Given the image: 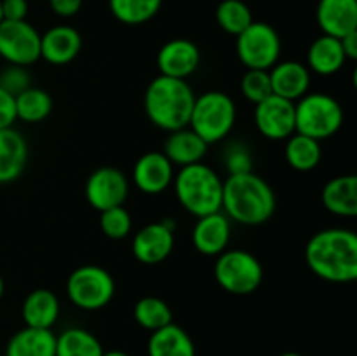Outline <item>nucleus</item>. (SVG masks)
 <instances>
[{"label": "nucleus", "mask_w": 357, "mask_h": 356, "mask_svg": "<svg viewBox=\"0 0 357 356\" xmlns=\"http://www.w3.org/2000/svg\"><path fill=\"white\" fill-rule=\"evenodd\" d=\"M16 103V119L28 122V124H37L45 121L52 112V98L51 94L40 87H28L21 91L17 96H14Z\"/></svg>", "instance_id": "obj_29"}, {"label": "nucleus", "mask_w": 357, "mask_h": 356, "mask_svg": "<svg viewBox=\"0 0 357 356\" xmlns=\"http://www.w3.org/2000/svg\"><path fill=\"white\" fill-rule=\"evenodd\" d=\"M253 119L261 136L272 142H282L295 133V103L271 94L255 105Z\"/></svg>", "instance_id": "obj_13"}, {"label": "nucleus", "mask_w": 357, "mask_h": 356, "mask_svg": "<svg viewBox=\"0 0 357 356\" xmlns=\"http://www.w3.org/2000/svg\"><path fill=\"white\" fill-rule=\"evenodd\" d=\"M268 75H271L272 94L275 96L295 103L309 93L310 70L303 63L295 61V59L278 61L268 70Z\"/></svg>", "instance_id": "obj_18"}, {"label": "nucleus", "mask_w": 357, "mask_h": 356, "mask_svg": "<svg viewBox=\"0 0 357 356\" xmlns=\"http://www.w3.org/2000/svg\"><path fill=\"white\" fill-rule=\"evenodd\" d=\"M342 49H344V54L347 59H357V30L351 31L345 37L340 38Z\"/></svg>", "instance_id": "obj_40"}, {"label": "nucleus", "mask_w": 357, "mask_h": 356, "mask_svg": "<svg viewBox=\"0 0 357 356\" xmlns=\"http://www.w3.org/2000/svg\"><path fill=\"white\" fill-rule=\"evenodd\" d=\"M112 14L124 24H143L160 10L162 0H108Z\"/></svg>", "instance_id": "obj_31"}, {"label": "nucleus", "mask_w": 357, "mask_h": 356, "mask_svg": "<svg viewBox=\"0 0 357 356\" xmlns=\"http://www.w3.org/2000/svg\"><path fill=\"white\" fill-rule=\"evenodd\" d=\"M223 163H225L229 175H241L253 171V156H251L250 149L241 142H234L227 147Z\"/></svg>", "instance_id": "obj_35"}, {"label": "nucleus", "mask_w": 357, "mask_h": 356, "mask_svg": "<svg viewBox=\"0 0 357 356\" xmlns=\"http://www.w3.org/2000/svg\"><path fill=\"white\" fill-rule=\"evenodd\" d=\"M208 143L187 126L167 135L162 154L171 161L173 166L183 168L188 164L202 163L208 154Z\"/></svg>", "instance_id": "obj_20"}, {"label": "nucleus", "mask_w": 357, "mask_h": 356, "mask_svg": "<svg viewBox=\"0 0 357 356\" xmlns=\"http://www.w3.org/2000/svg\"><path fill=\"white\" fill-rule=\"evenodd\" d=\"M103 356H129L128 353L117 351V349H112V351H105Z\"/></svg>", "instance_id": "obj_41"}, {"label": "nucleus", "mask_w": 357, "mask_h": 356, "mask_svg": "<svg viewBox=\"0 0 357 356\" xmlns=\"http://www.w3.org/2000/svg\"><path fill=\"white\" fill-rule=\"evenodd\" d=\"M232 236V223L225 213L220 212L199 216L192 230V243L201 255L218 257L229 248Z\"/></svg>", "instance_id": "obj_15"}, {"label": "nucleus", "mask_w": 357, "mask_h": 356, "mask_svg": "<svg viewBox=\"0 0 357 356\" xmlns=\"http://www.w3.org/2000/svg\"><path fill=\"white\" fill-rule=\"evenodd\" d=\"M0 87L10 93L13 96H17L21 91L30 87V75H28L24 66L9 65L6 70L0 72Z\"/></svg>", "instance_id": "obj_36"}, {"label": "nucleus", "mask_w": 357, "mask_h": 356, "mask_svg": "<svg viewBox=\"0 0 357 356\" xmlns=\"http://www.w3.org/2000/svg\"><path fill=\"white\" fill-rule=\"evenodd\" d=\"M347 58L342 49L340 38L321 35L310 44L307 51V68L316 72L317 75H335L344 68Z\"/></svg>", "instance_id": "obj_24"}, {"label": "nucleus", "mask_w": 357, "mask_h": 356, "mask_svg": "<svg viewBox=\"0 0 357 356\" xmlns=\"http://www.w3.org/2000/svg\"><path fill=\"white\" fill-rule=\"evenodd\" d=\"M6 356H56V335L52 330L24 327L9 339Z\"/></svg>", "instance_id": "obj_26"}, {"label": "nucleus", "mask_w": 357, "mask_h": 356, "mask_svg": "<svg viewBox=\"0 0 357 356\" xmlns=\"http://www.w3.org/2000/svg\"><path fill=\"white\" fill-rule=\"evenodd\" d=\"M194 101L195 93L187 80L157 75L146 86L143 107L153 126L171 133L187 128Z\"/></svg>", "instance_id": "obj_3"}, {"label": "nucleus", "mask_w": 357, "mask_h": 356, "mask_svg": "<svg viewBox=\"0 0 357 356\" xmlns=\"http://www.w3.org/2000/svg\"><path fill=\"white\" fill-rule=\"evenodd\" d=\"M82 49V35L68 24L52 27L40 35V58L56 66L68 65Z\"/></svg>", "instance_id": "obj_17"}, {"label": "nucleus", "mask_w": 357, "mask_h": 356, "mask_svg": "<svg viewBox=\"0 0 357 356\" xmlns=\"http://www.w3.org/2000/svg\"><path fill=\"white\" fill-rule=\"evenodd\" d=\"M310 271L328 283L345 285L357 279V234L331 227L314 234L305 246Z\"/></svg>", "instance_id": "obj_1"}, {"label": "nucleus", "mask_w": 357, "mask_h": 356, "mask_svg": "<svg viewBox=\"0 0 357 356\" xmlns=\"http://www.w3.org/2000/svg\"><path fill=\"white\" fill-rule=\"evenodd\" d=\"M0 58L9 65L30 66L40 59V34L33 24L23 21L0 23Z\"/></svg>", "instance_id": "obj_10"}, {"label": "nucleus", "mask_w": 357, "mask_h": 356, "mask_svg": "<svg viewBox=\"0 0 357 356\" xmlns=\"http://www.w3.org/2000/svg\"><path fill=\"white\" fill-rule=\"evenodd\" d=\"M216 23L229 35H239L253 23V14L243 0H222L216 7Z\"/></svg>", "instance_id": "obj_32"}, {"label": "nucleus", "mask_w": 357, "mask_h": 356, "mask_svg": "<svg viewBox=\"0 0 357 356\" xmlns=\"http://www.w3.org/2000/svg\"><path fill=\"white\" fill-rule=\"evenodd\" d=\"M215 279L227 293L250 295L264 281V265L246 250H225L215 262Z\"/></svg>", "instance_id": "obj_7"}, {"label": "nucleus", "mask_w": 357, "mask_h": 356, "mask_svg": "<svg viewBox=\"0 0 357 356\" xmlns=\"http://www.w3.org/2000/svg\"><path fill=\"white\" fill-rule=\"evenodd\" d=\"M176 223L171 218L146 223L132 237V255L139 264L157 265L166 260L174 248Z\"/></svg>", "instance_id": "obj_12"}, {"label": "nucleus", "mask_w": 357, "mask_h": 356, "mask_svg": "<svg viewBox=\"0 0 357 356\" xmlns=\"http://www.w3.org/2000/svg\"><path fill=\"white\" fill-rule=\"evenodd\" d=\"M279 356H303V355H300V353H295V351H288V353H282V355Z\"/></svg>", "instance_id": "obj_43"}, {"label": "nucleus", "mask_w": 357, "mask_h": 356, "mask_svg": "<svg viewBox=\"0 0 357 356\" xmlns=\"http://www.w3.org/2000/svg\"><path fill=\"white\" fill-rule=\"evenodd\" d=\"M146 353L149 356H195V344L187 330L169 323L150 332Z\"/></svg>", "instance_id": "obj_25"}, {"label": "nucleus", "mask_w": 357, "mask_h": 356, "mask_svg": "<svg viewBox=\"0 0 357 356\" xmlns=\"http://www.w3.org/2000/svg\"><path fill=\"white\" fill-rule=\"evenodd\" d=\"M278 199L274 188L265 178L253 173L229 175L223 181L222 212L230 222L241 225H261L275 213Z\"/></svg>", "instance_id": "obj_2"}, {"label": "nucleus", "mask_w": 357, "mask_h": 356, "mask_svg": "<svg viewBox=\"0 0 357 356\" xmlns=\"http://www.w3.org/2000/svg\"><path fill=\"white\" fill-rule=\"evenodd\" d=\"M3 292H6V283H3L2 274H0V299L3 297Z\"/></svg>", "instance_id": "obj_42"}, {"label": "nucleus", "mask_w": 357, "mask_h": 356, "mask_svg": "<svg viewBox=\"0 0 357 356\" xmlns=\"http://www.w3.org/2000/svg\"><path fill=\"white\" fill-rule=\"evenodd\" d=\"M173 181L178 202L190 215L199 218L222 209L223 180L208 164L195 163L180 168Z\"/></svg>", "instance_id": "obj_4"}, {"label": "nucleus", "mask_w": 357, "mask_h": 356, "mask_svg": "<svg viewBox=\"0 0 357 356\" xmlns=\"http://www.w3.org/2000/svg\"><path fill=\"white\" fill-rule=\"evenodd\" d=\"M84 192L89 206L98 212L124 206L129 194L128 177L114 166L98 168L87 178Z\"/></svg>", "instance_id": "obj_11"}, {"label": "nucleus", "mask_w": 357, "mask_h": 356, "mask_svg": "<svg viewBox=\"0 0 357 356\" xmlns=\"http://www.w3.org/2000/svg\"><path fill=\"white\" fill-rule=\"evenodd\" d=\"M100 229L108 239H124L132 230V218L124 206L100 212Z\"/></svg>", "instance_id": "obj_33"}, {"label": "nucleus", "mask_w": 357, "mask_h": 356, "mask_svg": "<svg viewBox=\"0 0 357 356\" xmlns=\"http://www.w3.org/2000/svg\"><path fill=\"white\" fill-rule=\"evenodd\" d=\"M16 103L14 96L7 93L3 87H0V129L13 128L16 122Z\"/></svg>", "instance_id": "obj_37"}, {"label": "nucleus", "mask_w": 357, "mask_h": 356, "mask_svg": "<svg viewBox=\"0 0 357 356\" xmlns=\"http://www.w3.org/2000/svg\"><path fill=\"white\" fill-rule=\"evenodd\" d=\"M52 13L61 17H72L82 9V0H49Z\"/></svg>", "instance_id": "obj_39"}, {"label": "nucleus", "mask_w": 357, "mask_h": 356, "mask_svg": "<svg viewBox=\"0 0 357 356\" xmlns=\"http://www.w3.org/2000/svg\"><path fill=\"white\" fill-rule=\"evenodd\" d=\"M281 37L272 24L253 21L236 38L237 58L251 70H271L281 56Z\"/></svg>", "instance_id": "obj_9"}, {"label": "nucleus", "mask_w": 357, "mask_h": 356, "mask_svg": "<svg viewBox=\"0 0 357 356\" xmlns=\"http://www.w3.org/2000/svg\"><path fill=\"white\" fill-rule=\"evenodd\" d=\"M132 318L142 328L155 332L166 325L173 323V311L169 304L160 297H142L132 307Z\"/></svg>", "instance_id": "obj_30"}, {"label": "nucleus", "mask_w": 357, "mask_h": 356, "mask_svg": "<svg viewBox=\"0 0 357 356\" xmlns=\"http://www.w3.org/2000/svg\"><path fill=\"white\" fill-rule=\"evenodd\" d=\"M24 327L52 330L59 318V300L47 288H35L24 297L21 306Z\"/></svg>", "instance_id": "obj_23"}, {"label": "nucleus", "mask_w": 357, "mask_h": 356, "mask_svg": "<svg viewBox=\"0 0 357 356\" xmlns=\"http://www.w3.org/2000/svg\"><path fill=\"white\" fill-rule=\"evenodd\" d=\"M236 101L223 91H208L195 96L188 128L208 145L222 142L236 126Z\"/></svg>", "instance_id": "obj_5"}, {"label": "nucleus", "mask_w": 357, "mask_h": 356, "mask_svg": "<svg viewBox=\"0 0 357 356\" xmlns=\"http://www.w3.org/2000/svg\"><path fill=\"white\" fill-rule=\"evenodd\" d=\"M100 339L86 328L72 327L56 335V356H103Z\"/></svg>", "instance_id": "obj_28"}, {"label": "nucleus", "mask_w": 357, "mask_h": 356, "mask_svg": "<svg viewBox=\"0 0 357 356\" xmlns=\"http://www.w3.org/2000/svg\"><path fill=\"white\" fill-rule=\"evenodd\" d=\"M28 2L26 0H2L3 21H23L26 20Z\"/></svg>", "instance_id": "obj_38"}, {"label": "nucleus", "mask_w": 357, "mask_h": 356, "mask_svg": "<svg viewBox=\"0 0 357 356\" xmlns=\"http://www.w3.org/2000/svg\"><path fill=\"white\" fill-rule=\"evenodd\" d=\"M241 93L251 103H260L265 98L272 94L271 75L268 70H251L248 68L246 73L241 79Z\"/></svg>", "instance_id": "obj_34"}, {"label": "nucleus", "mask_w": 357, "mask_h": 356, "mask_svg": "<svg viewBox=\"0 0 357 356\" xmlns=\"http://www.w3.org/2000/svg\"><path fill=\"white\" fill-rule=\"evenodd\" d=\"M174 178V166L159 150H152L139 157L132 168V181L143 194H162Z\"/></svg>", "instance_id": "obj_16"}, {"label": "nucleus", "mask_w": 357, "mask_h": 356, "mask_svg": "<svg viewBox=\"0 0 357 356\" xmlns=\"http://www.w3.org/2000/svg\"><path fill=\"white\" fill-rule=\"evenodd\" d=\"M316 20L323 35L345 37L357 30V0H319Z\"/></svg>", "instance_id": "obj_19"}, {"label": "nucleus", "mask_w": 357, "mask_h": 356, "mask_svg": "<svg viewBox=\"0 0 357 356\" xmlns=\"http://www.w3.org/2000/svg\"><path fill=\"white\" fill-rule=\"evenodd\" d=\"M284 157L293 170L302 171V173L316 170L323 157L321 142L310 138V136L300 135V133H293L286 140Z\"/></svg>", "instance_id": "obj_27"}, {"label": "nucleus", "mask_w": 357, "mask_h": 356, "mask_svg": "<svg viewBox=\"0 0 357 356\" xmlns=\"http://www.w3.org/2000/svg\"><path fill=\"white\" fill-rule=\"evenodd\" d=\"M344 126V108L326 93H307L295 103V133L323 142Z\"/></svg>", "instance_id": "obj_6"}, {"label": "nucleus", "mask_w": 357, "mask_h": 356, "mask_svg": "<svg viewBox=\"0 0 357 356\" xmlns=\"http://www.w3.org/2000/svg\"><path fill=\"white\" fill-rule=\"evenodd\" d=\"M3 21V17H2V0H0V23H2Z\"/></svg>", "instance_id": "obj_44"}, {"label": "nucleus", "mask_w": 357, "mask_h": 356, "mask_svg": "<svg viewBox=\"0 0 357 356\" xmlns=\"http://www.w3.org/2000/svg\"><path fill=\"white\" fill-rule=\"evenodd\" d=\"M28 163V143L14 128L0 129V184H10L23 175Z\"/></svg>", "instance_id": "obj_21"}, {"label": "nucleus", "mask_w": 357, "mask_h": 356, "mask_svg": "<svg viewBox=\"0 0 357 356\" xmlns=\"http://www.w3.org/2000/svg\"><path fill=\"white\" fill-rule=\"evenodd\" d=\"M201 65V51L188 38H171L157 52L159 75L183 79L194 75Z\"/></svg>", "instance_id": "obj_14"}, {"label": "nucleus", "mask_w": 357, "mask_h": 356, "mask_svg": "<svg viewBox=\"0 0 357 356\" xmlns=\"http://www.w3.org/2000/svg\"><path fill=\"white\" fill-rule=\"evenodd\" d=\"M66 295L82 311L103 309L115 295L114 276L100 265H80L66 279Z\"/></svg>", "instance_id": "obj_8"}, {"label": "nucleus", "mask_w": 357, "mask_h": 356, "mask_svg": "<svg viewBox=\"0 0 357 356\" xmlns=\"http://www.w3.org/2000/svg\"><path fill=\"white\" fill-rule=\"evenodd\" d=\"M321 201L331 215L352 218L357 215V177L340 175L326 181L321 192Z\"/></svg>", "instance_id": "obj_22"}]
</instances>
